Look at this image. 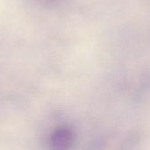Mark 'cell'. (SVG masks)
I'll list each match as a JSON object with an SVG mask.
<instances>
[{
  "label": "cell",
  "mask_w": 150,
  "mask_h": 150,
  "mask_svg": "<svg viewBox=\"0 0 150 150\" xmlns=\"http://www.w3.org/2000/svg\"><path fill=\"white\" fill-rule=\"evenodd\" d=\"M73 142V134L66 127L55 129L50 136V144L54 149H65L69 148Z\"/></svg>",
  "instance_id": "1"
}]
</instances>
